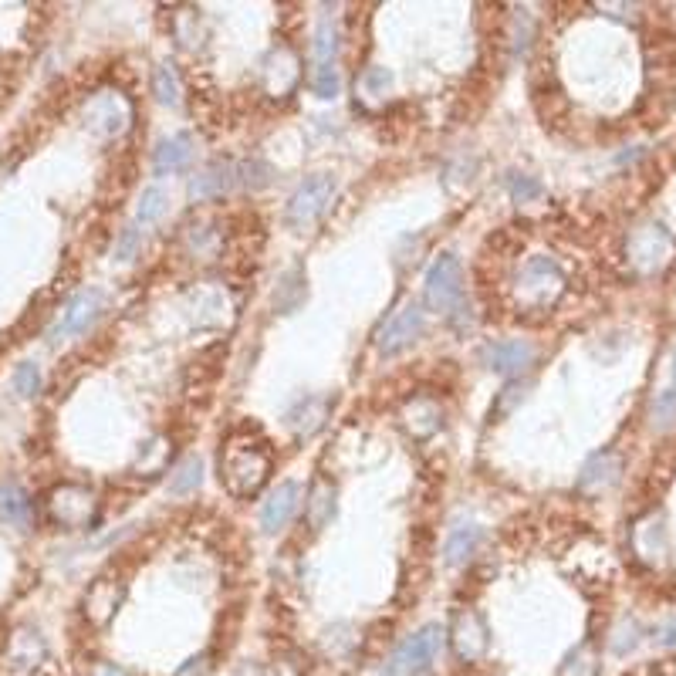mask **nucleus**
<instances>
[{"label":"nucleus","instance_id":"2","mask_svg":"<svg viewBox=\"0 0 676 676\" xmlns=\"http://www.w3.org/2000/svg\"><path fill=\"white\" fill-rule=\"evenodd\" d=\"M565 291V271L551 254H531L514 274V305L521 311H548Z\"/></svg>","mask_w":676,"mask_h":676},{"label":"nucleus","instance_id":"11","mask_svg":"<svg viewBox=\"0 0 676 676\" xmlns=\"http://www.w3.org/2000/svg\"><path fill=\"white\" fill-rule=\"evenodd\" d=\"M480 362H484L494 376L514 379V376H521V372L531 369V362H535V349H531V342H524V338H501V342L484 345Z\"/></svg>","mask_w":676,"mask_h":676},{"label":"nucleus","instance_id":"41","mask_svg":"<svg viewBox=\"0 0 676 676\" xmlns=\"http://www.w3.org/2000/svg\"><path fill=\"white\" fill-rule=\"evenodd\" d=\"M207 673H210V656H193V660H186L173 676H207Z\"/></svg>","mask_w":676,"mask_h":676},{"label":"nucleus","instance_id":"25","mask_svg":"<svg viewBox=\"0 0 676 676\" xmlns=\"http://www.w3.org/2000/svg\"><path fill=\"white\" fill-rule=\"evenodd\" d=\"M325 413H328L325 399L308 396V399H301L298 409H291V413H288V426H291V430H298V433H315L318 426H322Z\"/></svg>","mask_w":676,"mask_h":676},{"label":"nucleus","instance_id":"9","mask_svg":"<svg viewBox=\"0 0 676 676\" xmlns=\"http://www.w3.org/2000/svg\"><path fill=\"white\" fill-rule=\"evenodd\" d=\"M447 639H450L453 653H457L464 663L484 660L487 649H491V629H487V622L477 609H460L457 616H453Z\"/></svg>","mask_w":676,"mask_h":676},{"label":"nucleus","instance_id":"12","mask_svg":"<svg viewBox=\"0 0 676 676\" xmlns=\"http://www.w3.org/2000/svg\"><path fill=\"white\" fill-rule=\"evenodd\" d=\"M48 511L61 528H85L95 514V497H92V491H85V487L61 484L51 491Z\"/></svg>","mask_w":676,"mask_h":676},{"label":"nucleus","instance_id":"37","mask_svg":"<svg viewBox=\"0 0 676 676\" xmlns=\"http://www.w3.org/2000/svg\"><path fill=\"white\" fill-rule=\"evenodd\" d=\"M511 197L518 203H531V200H541L545 197V186H541L535 176H524V173H514L511 176Z\"/></svg>","mask_w":676,"mask_h":676},{"label":"nucleus","instance_id":"8","mask_svg":"<svg viewBox=\"0 0 676 676\" xmlns=\"http://www.w3.org/2000/svg\"><path fill=\"white\" fill-rule=\"evenodd\" d=\"M626 251H629V261H633V268L639 274H656V271H663L666 264H670L673 240H670V234H666L663 227L646 224V227L633 230Z\"/></svg>","mask_w":676,"mask_h":676},{"label":"nucleus","instance_id":"3","mask_svg":"<svg viewBox=\"0 0 676 676\" xmlns=\"http://www.w3.org/2000/svg\"><path fill=\"white\" fill-rule=\"evenodd\" d=\"M443 643H447V629L437 626V622L416 629L413 636H406L403 643L396 646L393 660L386 666V676H420L423 670H430V666L437 663Z\"/></svg>","mask_w":676,"mask_h":676},{"label":"nucleus","instance_id":"15","mask_svg":"<svg viewBox=\"0 0 676 676\" xmlns=\"http://www.w3.org/2000/svg\"><path fill=\"white\" fill-rule=\"evenodd\" d=\"M440 423H443V409L437 399H430V396H416L413 403H406V409H403V426L409 437H416V440L433 437V433L440 430Z\"/></svg>","mask_w":676,"mask_h":676},{"label":"nucleus","instance_id":"22","mask_svg":"<svg viewBox=\"0 0 676 676\" xmlns=\"http://www.w3.org/2000/svg\"><path fill=\"white\" fill-rule=\"evenodd\" d=\"M305 511H308V524L315 531H322L325 524L335 518V487H332V480L322 477V480H315V484H311Z\"/></svg>","mask_w":676,"mask_h":676},{"label":"nucleus","instance_id":"29","mask_svg":"<svg viewBox=\"0 0 676 676\" xmlns=\"http://www.w3.org/2000/svg\"><path fill=\"white\" fill-rule=\"evenodd\" d=\"M153 95L163 105H180V95H183V88H180V78H176V71L169 68V65H159L156 71H153Z\"/></svg>","mask_w":676,"mask_h":676},{"label":"nucleus","instance_id":"24","mask_svg":"<svg viewBox=\"0 0 676 676\" xmlns=\"http://www.w3.org/2000/svg\"><path fill=\"white\" fill-rule=\"evenodd\" d=\"M200 484H203L200 457H186V460H180V464L173 467V474H169V480H166V491L173 497H186V494L197 491Z\"/></svg>","mask_w":676,"mask_h":676},{"label":"nucleus","instance_id":"16","mask_svg":"<svg viewBox=\"0 0 676 676\" xmlns=\"http://www.w3.org/2000/svg\"><path fill=\"white\" fill-rule=\"evenodd\" d=\"M619 474H622V460L616 457V453H595L589 464L582 467V474H578V491L602 494L616 484Z\"/></svg>","mask_w":676,"mask_h":676},{"label":"nucleus","instance_id":"20","mask_svg":"<svg viewBox=\"0 0 676 676\" xmlns=\"http://www.w3.org/2000/svg\"><path fill=\"white\" fill-rule=\"evenodd\" d=\"M264 85H268L271 95H284L298 85V58L288 55V51H274V55L264 61Z\"/></svg>","mask_w":676,"mask_h":676},{"label":"nucleus","instance_id":"18","mask_svg":"<svg viewBox=\"0 0 676 676\" xmlns=\"http://www.w3.org/2000/svg\"><path fill=\"white\" fill-rule=\"evenodd\" d=\"M190 159H193V139L186 136V132H176V136H169L156 146L153 166L159 176H169V173H183V169L190 166Z\"/></svg>","mask_w":676,"mask_h":676},{"label":"nucleus","instance_id":"27","mask_svg":"<svg viewBox=\"0 0 676 676\" xmlns=\"http://www.w3.org/2000/svg\"><path fill=\"white\" fill-rule=\"evenodd\" d=\"M599 670H602L599 653L592 649V643H582L565 656L555 676H599Z\"/></svg>","mask_w":676,"mask_h":676},{"label":"nucleus","instance_id":"23","mask_svg":"<svg viewBox=\"0 0 676 676\" xmlns=\"http://www.w3.org/2000/svg\"><path fill=\"white\" fill-rule=\"evenodd\" d=\"M0 521L14 524V528H28L31 524V497L17 484H0Z\"/></svg>","mask_w":676,"mask_h":676},{"label":"nucleus","instance_id":"40","mask_svg":"<svg viewBox=\"0 0 676 676\" xmlns=\"http://www.w3.org/2000/svg\"><path fill=\"white\" fill-rule=\"evenodd\" d=\"M653 643L666 646V649H676V619H666L653 629Z\"/></svg>","mask_w":676,"mask_h":676},{"label":"nucleus","instance_id":"30","mask_svg":"<svg viewBox=\"0 0 676 676\" xmlns=\"http://www.w3.org/2000/svg\"><path fill=\"white\" fill-rule=\"evenodd\" d=\"M639 639H643V626H639L636 619H622L616 629H612V639H609V649L616 656H629L633 649L639 646Z\"/></svg>","mask_w":676,"mask_h":676},{"label":"nucleus","instance_id":"10","mask_svg":"<svg viewBox=\"0 0 676 676\" xmlns=\"http://www.w3.org/2000/svg\"><path fill=\"white\" fill-rule=\"evenodd\" d=\"M85 122L92 132H99V136H122V132L129 129L132 122V105L126 102V95L119 92H99L92 95L85 105Z\"/></svg>","mask_w":676,"mask_h":676},{"label":"nucleus","instance_id":"35","mask_svg":"<svg viewBox=\"0 0 676 676\" xmlns=\"http://www.w3.org/2000/svg\"><path fill=\"white\" fill-rule=\"evenodd\" d=\"M676 423V389H663L653 403V426L656 430H670Z\"/></svg>","mask_w":676,"mask_h":676},{"label":"nucleus","instance_id":"33","mask_svg":"<svg viewBox=\"0 0 676 676\" xmlns=\"http://www.w3.org/2000/svg\"><path fill=\"white\" fill-rule=\"evenodd\" d=\"M393 88V71H386V68H369L366 75L359 78V92L366 95V99H382V95Z\"/></svg>","mask_w":676,"mask_h":676},{"label":"nucleus","instance_id":"4","mask_svg":"<svg viewBox=\"0 0 676 676\" xmlns=\"http://www.w3.org/2000/svg\"><path fill=\"white\" fill-rule=\"evenodd\" d=\"M335 193H338V180L332 173H311L308 180L291 193L288 207H284L288 227L305 230L315 224V220H322V213L332 207Z\"/></svg>","mask_w":676,"mask_h":676},{"label":"nucleus","instance_id":"26","mask_svg":"<svg viewBox=\"0 0 676 676\" xmlns=\"http://www.w3.org/2000/svg\"><path fill=\"white\" fill-rule=\"evenodd\" d=\"M166 210H169V193L163 190V186H146V190L139 193V203H136V224L139 227L159 224Z\"/></svg>","mask_w":676,"mask_h":676},{"label":"nucleus","instance_id":"31","mask_svg":"<svg viewBox=\"0 0 676 676\" xmlns=\"http://www.w3.org/2000/svg\"><path fill=\"white\" fill-rule=\"evenodd\" d=\"M44 656V643L34 633H17L14 636V649H11V660L17 666H38V660Z\"/></svg>","mask_w":676,"mask_h":676},{"label":"nucleus","instance_id":"5","mask_svg":"<svg viewBox=\"0 0 676 676\" xmlns=\"http://www.w3.org/2000/svg\"><path fill=\"white\" fill-rule=\"evenodd\" d=\"M423 295L426 305L440 315H453L464 305V268H460L457 254H440L437 261L430 264L423 281Z\"/></svg>","mask_w":676,"mask_h":676},{"label":"nucleus","instance_id":"17","mask_svg":"<svg viewBox=\"0 0 676 676\" xmlns=\"http://www.w3.org/2000/svg\"><path fill=\"white\" fill-rule=\"evenodd\" d=\"M237 183V169L230 163H213L203 173H197L190 180V197L193 200H217L224 197L230 186Z\"/></svg>","mask_w":676,"mask_h":676},{"label":"nucleus","instance_id":"13","mask_svg":"<svg viewBox=\"0 0 676 676\" xmlns=\"http://www.w3.org/2000/svg\"><path fill=\"white\" fill-rule=\"evenodd\" d=\"M298 501H301V487L295 480H281V484L268 494V501L261 504V528L268 531V535H278L284 524L295 518Z\"/></svg>","mask_w":676,"mask_h":676},{"label":"nucleus","instance_id":"1","mask_svg":"<svg viewBox=\"0 0 676 676\" xmlns=\"http://www.w3.org/2000/svg\"><path fill=\"white\" fill-rule=\"evenodd\" d=\"M271 474V457L251 437H230L224 453H220V477H224L227 491L237 497H251L264 487Z\"/></svg>","mask_w":676,"mask_h":676},{"label":"nucleus","instance_id":"32","mask_svg":"<svg viewBox=\"0 0 676 676\" xmlns=\"http://www.w3.org/2000/svg\"><path fill=\"white\" fill-rule=\"evenodd\" d=\"M311 92H315L318 99H335V95L342 92V75H338V68L318 65L311 71Z\"/></svg>","mask_w":676,"mask_h":676},{"label":"nucleus","instance_id":"19","mask_svg":"<svg viewBox=\"0 0 676 676\" xmlns=\"http://www.w3.org/2000/svg\"><path fill=\"white\" fill-rule=\"evenodd\" d=\"M119 602H122V585L109 582V578H99L85 595V616L102 626V622H109L115 616Z\"/></svg>","mask_w":676,"mask_h":676},{"label":"nucleus","instance_id":"14","mask_svg":"<svg viewBox=\"0 0 676 676\" xmlns=\"http://www.w3.org/2000/svg\"><path fill=\"white\" fill-rule=\"evenodd\" d=\"M480 541H484V528H480V524H474V521L453 524L447 541H443V562L453 565V568L467 565L470 558L477 555Z\"/></svg>","mask_w":676,"mask_h":676},{"label":"nucleus","instance_id":"42","mask_svg":"<svg viewBox=\"0 0 676 676\" xmlns=\"http://www.w3.org/2000/svg\"><path fill=\"white\" fill-rule=\"evenodd\" d=\"M92 676H129V673L122 670V666H115V663H99L92 670Z\"/></svg>","mask_w":676,"mask_h":676},{"label":"nucleus","instance_id":"43","mask_svg":"<svg viewBox=\"0 0 676 676\" xmlns=\"http://www.w3.org/2000/svg\"><path fill=\"white\" fill-rule=\"evenodd\" d=\"M673 382H676V355H673Z\"/></svg>","mask_w":676,"mask_h":676},{"label":"nucleus","instance_id":"36","mask_svg":"<svg viewBox=\"0 0 676 676\" xmlns=\"http://www.w3.org/2000/svg\"><path fill=\"white\" fill-rule=\"evenodd\" d=\"M38 389H41V369L34 366V362H21L14 372V393L28 399L38 393Z\"/></svg>","mask_w":676,"mask_h":676},{"label":"nucleus","instance_id":"6","mask_svg":"<svg viewBox=\"0 0 676 676\" xmlns=\"http://www.w3.org/2000/svg\"><path fill=\"white\" fill-rule=\"evenodd\" d=\"M102 308H105V295L99 288L78 291V295L71 298L65 308H61V315L55 318V325L48 328V338H51V342H61V338H75V335L88 332V328L99 322Z\"/></svg>","mask_w":676,"mask_h":676},{"label":"nucleus","instance_id":"7","mask_svg":"<svg viewBox=\"0 0 676 676\" xmlns=\"http://www.w3.org/2000/svg\"><path fill=\"white\" fill-rule=\"evenodd\" d=\"M423 332H426V308L420 305V301H406V305L379 328L376 345H379L382 355H399L403 349H409V345H413Z\"/></svg>","mask_w":676,"mask_h":676},{"label":"nucleus","instance_id":"21","mask_svg":"<svg viewBox=\"0 0 676 676\" xmlns=\"http://www.w3.org/2000/svg\"><path fill=\"white\" fill-rule=\"evenodd\" d=\"M633 541H636V551L646 558V562H660L666 555V528H663L660 514H649V518L639 521L633 531Z\"/></svg>","mask_w":676,"mask_h":676},{"label":"nucleus","instance_id":"38","mask_svg":"<svg viewBox=\"0 0 676 676\" xmlns=\"http://www.w3.org/2000/svg\"><path fill=\"white\" fill-rule=\"evenodd\" d=\"M531 48V14L528 11H521V17H518V31H514V51L518 55H524V51Z\"/></svg>","mask_w":676,"mask_h":676},{"label":"nucleus","instance_id":"39","mask_svg":"<svg viewBox=\"0 0 676 676\" xmlns=\"http://www.w3.org/2000/svg\"><path fill=\"white\" fill-rule=\"evenodd\" d=\"M240 173H244V183H247V186H254V190H261V186H268L271 169L264 166V163H247L244 169H240Z\"/></svg>","mask_w":676,"mask_h":676},{"label":"nucleus","instance_id":"28","mask_svg":"<svg viewBox=\"0 0 676 676\" xmlns=\"http://www.w3.org/2000/svg\"><path fill=\"white\" fill-rule=\"evenodd\" d=\"M335 55H338V28L335 21H325L318 24L315 31V44H311V58H315V68L318 65H335Z\"/></svg>","mask_w":676,"mask_h":676},{"label":"nucleus","instance_id":"34","mask_svg":"<svg viewBox=\"0 0 676 676\" xmlns=\"http://www.w3.org/2000/svg\"><path fill=\"white\" fill-rule=\"evenodd\" d=\"M139 247H142V230H139V224H129V227H122L119 230V237H115V261H132V257L139 254Z\"/></svg>","mask_w":676,"mask_h":676}]
</instances>
